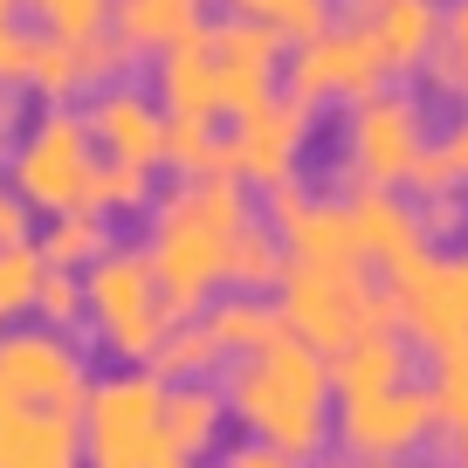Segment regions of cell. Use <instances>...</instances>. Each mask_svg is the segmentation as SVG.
<instances>
[{"instance_id": "cell-1", "label": "cell", "mask_w": 468, "mask_h": 468, "mask_svg": "<svg viewBox=\"0 0 468 468\" xmlns=\"http://www.w3.org/2000/svg\"><path fill=\"white\" fill-rule=\"evenodd\" d=\"M262 228V200L234 173H207V179H173L152 193L145 207V255L159 296L173 303V317H200L214 296L234 290L241 269V241Z\"/></svg>"}, {"instance_id": "cell-2", "label": "cell", "mask_w": 468, "mask_h": 468, "mask_svg": "<svg viewBox=\"0 0 468 468\" xmlns=\"http://www.w3.org/2000/svg\"><path fill=\"white\" fill-rule=\"evenodd\" d=\"M90 345L42 324L0 331V468H83Z\"/></svg>"}, {"instance_id": "cell-3", "label": "cell", "mask_w": 468, "mask_h": 468, "mask_svg": "<svg viewBox=\"0 0 468 468\" xmlns=\"http://www.w3.org/2000/svg\"><path fill=\"white\" fill-rule=\"evenodd\" d=\"M220 399H228V427L255 448L282 454V462L310 468L331 454V372L303 337H269L262 351L234 358L214 372Z\"/></svg>"}, {"instance_id": "cell-4", "label": "cell", "mask_w": 468, "mask_h": 468, "mask_svg": "<svg viewBox=\"0 0 468 468\" xmlns=\"http://www.w3.org/2000/svg\"><path fill=\"white\" fill-rule=\"evenodd\" d=\"M282 56L290 48L276 42L255 21L214 15L200 35H186L179 48H165L152 62V97H159L165 117H193V124H228V117L255 111L282 90Z\"/></svg>"}, {"instance_id": "cell-5", "label": "cell", "mask_w": 468, "mask_h": 468, "mask_svg": "<svg viewBox=\"0 0 468 468\" xmlns=\"http://www.w3.org/2000/svg\"><path fill=\"white\" fill-rule=\"evenodd\" d=\"M434 138H441L434 103L413 83H393L379 97L351 103L337 124V193H407Z\"/></svg>"}, {"instance_id": "cell-6", "label": "cell", "mask_w": 468, "mask_h": 468, "mask_svg": "<svg viewBox=\"0 0 468 468\" xmlns=\"http://www.w3.org/2000/svg\"><path fill=\"white\" fill-rule=\"evenodd\" d=\"M173 303L159 296V282H152L145 255L124 249L117 241L103 262L83 269V345L103 351L111 366H132V372H152V358L165 351V337H173Z\"/></svg>"}, {"instance_id": "cell-7", "label": "cell", "mask_w": 468, "mask_h": 468, "mask_svg": "<svg viewBox=\"0 0 468 468\" xmlns=\"http://www.w3.org/2000/svg\"><path fill=\"white\" fill-rule=\"evenodd\" d=\"M97 145L83 132V111H35L21 145L7 152V193L21 200L28 220H56L90 207V186H97Z\"/></svg>"}, {"instance_id": "cell-8", "label": "cell", "mask_w": 468, "mask_h": 468, "mask_svg": "<svg viewBox=\"0 0 468 468\" xmlns=\"http://www.w3.org/2000/svg\"><path fill=\"white\" fill-rule=\"evenodd\" d=\"M83 468H159L165 454V379L111 366L90 379L83 399Z\"/></svg>"}, {"instance_id": "cell-9", "label": "cell", "mask_w": 468, "mask_h": 468, "mask_svg": "<svg viewBox=\"0 0 468 468\" xmlns=\"http://www.w3.org/2000/svg\"><path fill=\"white\" fill-rule=\"evenodd\" d=\"M441 448L434 393L427 379L386 386V393H351L331 407V454L351 468H407Z\"/></svg>"}, {"instance_id": "cell-10", "label": "cell", "mask_w": 468, "mask_h": 468, "mask_svg": "<svg viewBox=\"0 0 468 468\" xmlns=\"http://www.w3.org/2000/svg\"><path fill=\"white\" fill-rule=\"evenodd\" d=\"M276 310L282 331L303 337L317 358L345 351L351 337H366L386 324V290L372 269H310V262H282L276 282Z\"/></svg>"}, {"instance_id": "cell-11", "label": "cell", "mask_w": 468, "mask_h": 468, "mask_svg": "<svg viewBox=\"0 0 468 468\" xmlns=\"http://www.w3.org/2000/svg\"><path fill=\"white\" fill-rule=\"evenodd\" d=\"M379 290H386V324L413 351L441 358V351L468 345V249H427L420 262L393 269Z\"/></svg>"}, {"instance_id": "cell-12", "label": "cell", "mask_w": 468, "mask_h": 468, "mask_svg": "<svg viewBox=\"0 0 468 468\" xmlns=\"http://www.w3.org/2000/svg\"><path fill=\"white\" fill-rule=\"evenodd\" d=\"M310 152H317V111H303L296 97H269L255 111L228 117L220 124V165H228L241 186L262 200V193H282L303 179Z\"/></svg>"}, {"instance_id": "cell-13", "label": "cell", "mask_w": 468, "mask_h": 468, "mask_svg": "<svg viewBox=\"0 0 468 468\" xmlns=\"http://www.w3.org/2000/svg\"><path fill=\"white\" fill-rule=\"evenodd\" d=\"M379 90H393V83H386L372 42L351 28L345 15H337L324 35H310V42H296L290 56H282V97H296L317 117L324 111H351V103L379 97Z\"/></svg>"}, {"instance_id": "cell-14", "label": "cell", "mask_w": 468, "mask_h": 468, "mask_svg": "<svg viewBox=\"0 0 468 468\" xmlns=\"http://www.w3.org/2000/svg\"><path fill=\"white\" fill-rule=\"evenodd\" d=\"M83 132L97 145L103 165H138V173H165V111L145 83L117 76V83L90 90L83 103Z\"/></svg>"}, {"instance_id": "cell-15", "label": "cell", "mask_w": 468, "mask_h": 468, "mask_svg": "<svg viewBox=\"0 0 468 468\" xmlns=\"http://www.w3.org/2000/svg\"><path fill=\"white\" fill-rule=\"evenodd\" d=\"M351 28L372 42L386 83H413L434 56V35H441V0H351Z\"/></svg>"}, {"instance_id": "cell-16", "label": "cell", "mask_w": 468, "mask_h": 468, "mask_svg": "<svg viewBox=\"0 0 468 468\" xmlns=\"http://www.w3.org/2000/svg\"><path fill=\"white\" fill-rule=\"evenodd\" d=\"M351 207V241H358V262L372 269V276H393V269L420 262L427 255V228L420 214H413L407 193H345Z\"/></svg>"}, {"instance_id": "cell-17", "label": "cell", "mask_w": 468, "mask_h": 468, "mask_svg": "<svg viewBox=\"0 0 468 468\" xmlns=\"http://www.w3.org/2000/svg\"><path fill=\"white\" fill-rule=\"evenodd\" d=\"M214 21V0H111V42L124 48V62H159L165 48H179L186 35H200Z\"/></svg>"}, {"instance_id": "cell-18", "label": "cell", "mask_w": 468, "mask_h": 468, "mask_svg": "<svg viewBox=\"0 0 468 468\" xmlns=\"http://www.w3.org/2000/svg\"><path fill=\"white\" fill-rule=\"evenodd\" d=\"M324 372H331V399H351V393H386V386L420 379V351H413L407 337L393 331V324H379V331L351 337L345 351H331V358H324Z\"/></svg>"}, {"instance_id": "cell-19", "label": "cell", "mask_w": 468, "mask_h": 468, "mask_svg": "<svg viewBox=\"0 0 468 468\" xmlns=\"http://www.w3.org/2000/svg\"><path fill=\"white\" fill-rule=\"evenodd\" d=\"M228 399H220L214 379H179L165 386V454L173 462H214L220 448H228Z\"/></svg>"}, {"instance_id": "cell-20", "label": "cell", "mask_w": 468, "mask_h": 468, "mask_svg": "<svg viewBox=\"0 0 468 468\" xmlns=\"http://www.w3.org/2000/svg\"><path fill=\"white\" fill-rule=\"evenodd\" d=\"M193 324H200L207 351H214L220 366H234V358L262 351L269 337H282V310H276V296H249V290H228V296H214V303H207Z\"/></svg>"}, {"instance_id": "cell-21", "label": "cell", "mask_w": 468, "mask_h": 468, "mask_svg": "<svg viewBox=\"0 0 468 468\" xmlns=\"http://www.w3.org/2000/svg\"><path fill=\"white\" fill-rule=\"evenodd\" d=\"M35 255H42V269H62V276H83L90 262H103V255L117 249V220L90 214V207H76V214H56L42 220V234H28Z\"/></svg>"}, {"instance_id": "cell-22", "label": "cell", "mask_w": 468, "mask_h": 468, "mask_svg": "<svg viewBox=\"0 0 468 468\" xmlns=\"http://www.w3.org/2000/svg\"><path fill=\"white\" fill-rule=\"evenodd\" d=\"M427 393H434V420H441L434 454H448V468H468V345H454V351L434 358Z\"/></svg>"}, {"instance_id": "cell-23", "label": "cell", "mask_w": 468, "mask_h": 468, "mask_svg": "<svg viewBox=\"0 0 468 468\" xmlns=\"http://www.w3.org/2000/svg\"><path fill=\"white\" fill-rule=\"evenodd\" d=\"M427 97L468 111V0H441V35H434V56L420 69Z\"/></svg>"}, {"instance_id": "cell-24", "label": "cell", "mask_w": 468, "mask_h": 468, "mask_svg": "<svg viewBox=\"0 0 468 468\" xmlns=\"http://www.w3.org/2000/svg\"><path fill=\"white\" fill-rule=\"evenodd\" d=\"M214 15L255 21V28H269L282 48H296V42H310V35H324L337 21V0H214Z\"/></svg>"}, {"instance_id": "cell-25", "label": "cell", "mask_w": 468, "mask_h": 468, "mask_svg": "<svg viewBox=\"0 0 468 468\" xmlns=\"http://www.w3.org/2000/svg\"><path fill=\"white\" fill-rule=\"evenodd\" d=\"M21 7L48 42H97L111 28V0H21Z\"/></svg>"}, {"instance_id": "cell-26", "label": "cell", "mask_w": 468, "mask_h": 468, "mask_svg": "<svg viewBox=\"0 0 468 468\" xmlns=\"http://www.w3.org/2000/svg\"><path fill=\"white\" fill-rule=\"evenodd\" d=\"M165 173H173V179H207V173H228V165H220V124L165 117Z\"/></svg>"}, {"instance_id": "cell-27", "label": "cell", "mask_w": 468, "mask_h": 468, "mask_svg": "<svg viewBox=\"0 0 468 468\" xmlns=\"http://www.w3.org/2000/svg\"><path fill=\"white\" fill-rule=\"evenodd\" d=\"M152 193H159V173H138V165H97V186H90V214L103 220H145Z\"/></svg>"}, {"instance_id": "cell-28", "label": "cell", "mask_w": 468, "mask_h": 468, "mask_svg": "<svg viewBox=\"0 0 468 468\" xmlns=\"http://www.w3.org/2000/svg\"><path fill=\"white\" fill-rule=\"evenodd\" d=\"M35 290H42V255H35V241H7V249H0V331H7V324H28Z\"/></svg>"}, {"instance_id": "cell-29", "label": "cell", "mask_w": 468, "mask_h": 468, "mask_svg": "<svg viewBox=\"0 0 468 468\" xmlns=\"http://www.w3.org/2000/svg\"><path fill=\"white\" fill-rule=\"evenodd\" d=\"M152 372H159L165 386H179V379H214V372H220V358L207 351L200 324H193V317H179V324H173V337H165V351L152 358Z\"/></svg>"}, {"instance_id": "cell-30", "label": "cell", "mask_w": 468, "mask_h": 468, "mask_svg": "<svg viewBox=\"0 0 468 468\" xmlns=\"http://www.w3.org/2000/svg\"><path fill=\"white\" fill-rule=\"evenodd\" d=\"M28 324L42 331H69L83 337V276H62V269H42V290H35V310Z\"/></svg>"}, {"instance_id": "cell-31", "label": "cell", "mask_w": 468, "mask_h": 468, "mask_svg": "<svg viewBox=\"0 0 468 468\" xmlns=\"http://www.w3.org/2000/svg\"><path fill=\"white\" fill-rule=\"evenodd\" d=\"M413 214H420V228H427V249L462 241L468 234V193H427V200H413Z\"/></svg>"}, {"instance_id": "cell-32", "label": "cell", "mask_w": 468, "mask_h": 468, "mask_svg": "<svg viewBox=\"0 0 468 468\" xmlns=\"http://www.w3.org/2000/svg\"><path fill=\"white\" fill-rule=\"evenodd\" d=\"M434 159H441V179L454 193H468V111H454V124L434 138Z\"/></svg>"}, {"instance_id": "cell-33", "label": "cell", "mask_w": 468, "mask_h": 468, "mask_svg": "<svg viewBox=\"0 0 468 468\" xmlns=\"http://www.w3.org/2000/svg\"><path fill=\"white\" fill-rule=\"evenodd\" d=\"M28 117H35V103L21 97V90H7V83H0V165H7V152L21 145V132H28Z\"/></svg>"}, {"instance_id": "cell-34", "label": "cell", "mask_w": 468, "mask_h": 468, "mask_svg": "<svg viewBox=\"0 0 468 468\" xmlns=\"http://www.w3.org/2000/svg\"><path fill=\"white\" fill-rule=\"evenodd\" d=\"M21 62H28V28L7 21V28H0V83L7 90H21Z\"/></svg>"}, {"instance_id": "cell-35", "label": "cell", "mask_w": 468, "mask_h": 468, "mask_svg": "<svg viewBox=\"0 0 468 468\" xmlns=\"http://www.w3.org/2000/svg\"><path fill=\"white\" fill-rule=\"evenodd\" d=\"M214 462H220V468H296V462H282V454L255 448V441H228V448H220Z\"/></svg>"}, {"instance_id": "cell-36", "label": "cell", "mask_w": 468, "mask_h": 468, "mask_svg": "<svg viewBox=\"0 0 468 468\" xmlns=\"http://www.w3.org/2000/svg\"><path fill=\"white\" fill-rule=\"evenodd\" d=\"M28 234H35V220L21 214V200L7 193V179H0V249H7V241H28Z\"/></svg>"}, {"instance_id": "cell-37", "label": "cell", "mask_w": 468, "mask_h": 468, "mask_svg": "<svg viewBox=\"0 0 468 468\" xmlns=\"http://www.w3.org/2000/svg\"><path fill=\"white\" fill-rule=\"evenodd\" d=\"M310 468H351V462H337V454H324V462H310Z\"/></svg>"}, {"instance_id": "cell-38", "label": "cell", "mask_w": 468, "mask_h": 468, "mask_svg": "<svg viewBox=\"0 0 468 468\" xmlns=\"http://www.w3.org/2000/svg\"><path fill=\"white\" fill-rule=\"evenodd\" d=\"M159 468H200V462H159Z\"/></svg>"}, {"instance_id": "cell-39", "label": "cell", "mask_w": 468, "mask_h": 468, "mask_svg": "<svg viewBox=\"0 0 468 468\" xmlns=\"http://www.w3.org/2000/svg\"><path fill=\"white\" fill-rule=\"evenodd\" d=\"M407 468H434V462H407Z\"/></svg>"}, {"instance_id": "cell-40", "label": "cell", "mask_w": 468, "mask_h": 468, "mask_svg": "<svg viewBox=\"0 0 468 468\" xmlns=\"http://www.w3.org/2000/svg\"><path fill=\"white\" fill-rule=\"evenodd\" d=\"M15 7H21V0H15Z\"/></svg>"}]
</instances>
